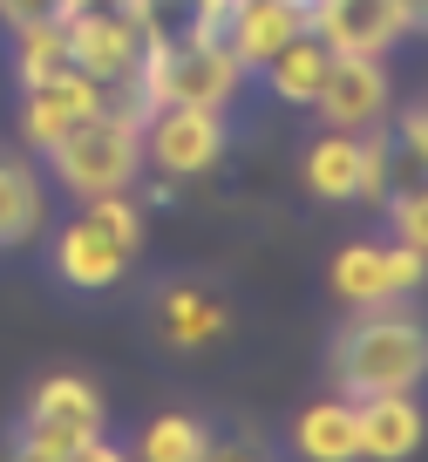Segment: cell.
<instances>
[{"label":"cell","mask_w":428,"mask_h":462,"mask_svg":"<svg viewBox=\"0 0 428 462\" xmlns=\"http://www.w3.org/2000/svg\"><path fill=\"white\" fill-rule=\"evenodd\" d=\"M428 381V319L387 306H360L333 333V388L347 402L360 394H408Z\"/></svg>","instance_id":"cell-1"},{"label":"cell","mask_w":428,"mask_h":462,"mask_svg":"<svg viewBox=\"0 0 428 462\" xmlns=\"http://www.w3.org/2000/svg\"><path fill=\"white\" fill-rule=\"evenodd\" d=\"M48 157V177H55L69 198H102V190H129L143 177V109L129 96H109L96 116H82Z\"/></svg>","instance_id":"cell-2"},{"label":"cell","mask_w":428,"mask_h":462,"mask_svg":"<svg viewBox=\"0 0 428 462\" xmlns=\"http://www.w3.org/2000/svg\"><path fill=\"white\" fill-rule=\"evenodd\" d=\"M245 88V61L231 55L218 34L204 42H150L143 48V69L129 82V102L143 116L150 109H171V102H191V109H231Z\"/></svg>","instance_id":"cell-3"},{"label":"cell","mask_w":428,"mask_h":462,"mask_svg":"<svg viewBox=\"0 0 428 462\" xmlns=\"http://www.w3.org/2000/svg\"><path fill=\"white\" fill-rule=\"evenodd\" d=\"M428 279V252H414V245H381V238H354L347 252H333V273H327V286H333V300L347 306V313H360V306H387V300H401V292H414Z\"/></svg>","instance_id":"cell-4"},{"label":"cell","mask_w":428,"mask_h":462,"mask_svg":"<svg viewBox=\"0 0 428 462\" xmlns=\"http://www.w3.org/2000/svg\"><path fill=\"white\" fill-rule=\"evenodd\" d=\"M231 130L225 109H191V102H171V109L143 116V163L157 177H204L218 157H225Z\"/></svg>","instance_id":"cell-5"},{"label":"cell","mask_w":428,"mask_h":462,"mask_svg":"<svg viewBox=\"0 0 428 462\" xmlns=\"http://www.w3.org/2000/svg\"><path fill=\"white\" fill-rule=\"evenodd\" d=\"M116 88L109 82H96L88 69H69V75H55V82H42V88H21V150H55L61 136L82 123V116H96L102 102H109Z\"/></svg>","instance_id":"cell-6"},{"label":"cell","mask_w":428,"mask_h":462,"mask_svg":"<svg viewBox=\"0 0 428 462\" xmlns=\"http://www.w3.org/2000/svg\"><path fill=\"white\" fill-rule=\"evenodd\" d=\"M61 28H69L75 69H88L96 82H109L116 96H129V82H136V69H143V48H150L143 21L136 14H69Z\"/></svg>","instance_id":"cell-7"},{"label":"cell","mask_w":428,"mask_h":462,"mask_svg":"<svg viewBox=\"0 0 428 462\" xmlns=\"http://www.w3.org/2000/svg\"><path fill=\"white\" fill-rule=\"evenodd\" d=\"M306 28L333 55H387L395 42H408L401 0H306Z\"/></svg>","instance_id":"cell-8"},{"label":"cell","mask_w":428,"mask_h":462,"mask_svg":"<svg viewBox=\"0 0 428 462\" xmlns=\"http://www.w3.org/2000/svg\"><path fill=\"white\" fill-rule=\"evenodd\" d=\"M129 259H136V252L88 211H75L69 225L55 231V273H61V286H75V292H109L116 279L129 273Z\"/></svg>","instance_id":"cell-9"},{"label":"cell","mask_w":428,"mask_h":462,"mask_svg":"<svg viewBox=\"0 0 428 462\" xmlns=\"http://www.w3.org/2000/svg\"><path fill=\"white\" fill-rule=\"evenodd\" d=\"M293 34H306V0H225L218 14V42L245 61V75L265 69Z\"/></svg>","instance_id":"cell-10"},{"label":"cell","mask_w":428,"mask_h":462,"mask_svg":"<svg viewBox=\"0 0 428 462\" xmlns=\"http://www.w3.org/2000/svg\"><path fill=\"white\" fill-rule=\"evenodd\" d=\"M313 109H320L327 130H374V123L387 116V69H381V55H333Z\"/></svg>","instance_id":"cell-11"},{"label":"cell","mask_w":428,"mask_h":462,"mask_svg":"<svg viewBox=\"0 0 428 462\" xmlns=\"http://www.w3.org/2000/svg\"><path fill=\"white\" fill-rule=\"evenodd\" d=\"M422 429H428V415H422V402H414V388L408 394H360L354 402L360 456H374V462L414 456V448H422Z\"/></svg>","instance_id":"cell-12"},{"label":"cell","mask_w":428,"mask_h":462,"mask_svg":"<svg viewBox=\"0 0 428 462\" xmlns=\"http://www.w3.org/2000/svg\"><path fill=\"white\" fill-rule=\"evenodd\" d=\"M48 225V184L28 150H0V245H28Z\"/></svg>","instance_id":"cell-13"},{"label":"cell","mask_w":428,"mask_h":462,"mask_svg":"<svg viewBox=\"0 0 428 462\" xmlns=\"http://www.w3.org/2000/svg\"><path fill=\"white\" fill-rule=\"evenodd\" d=\"M327 69H333V48L320 42L313 28H306V34H293V42H285L258 75H265V88H272L279 102H293V109H313V96H320V82H327Z\"/></svg>","instance_id":"cell-14"},{"label":"cell","mask_w":428,"mask_h":462,"mask_svg":"<svg viewBox=\"0 0 428 462\" xmlns=\"http://www.w3.org/2000/svg\"><path fill=\"white\" fill-rule=\"evenodd\" d=\"M293 448H300L306 462H354L360 456L354 402H347V394H327V402L300 408V415H293Z\"/></svg>","instance_id":"cell-15"},{"label":"cell","mask_w":428,"mask_h":462,"mask_svg":"<svg viewBox=\"0 0 428 462\" xmlns=\"http://www.w3.org/2000/svg\"><path fill=\"white\" fill-rule=\"evenodd\" d=\"M28 421H42V429H82V435H102L109 408H102L96 381H82V374H48L42 388H34V402H28Z\"/></svg>","instance_id":"cell-16"},{"label":"cell","mask_w":428,"mask_h":462,"mask_svg":"<svg viewBox=\"0 0 428 462\" xmlns=\"http://www.w3.org/2000/svg\"><path fill=\"white\" fill-rule=\"evenodd\" d=\"M306 190L327 204H354L360 198V130H327L306 150Z\"/></svg>","instance_id":"cell-17"},{"label":"cell","mask_w":428,"mask_h":462,"mask_svg":"<svg viewBox=\"0 0 428 462\" xmlns=\"http://www.w3.org/2000/svg\"><path fill=\"white\" fill-rule=\"evenodd\" d=\"M157 333L171 346H204V340L225 333V306L204 286H163L157 292Z\"/></svg>","instance_id":"cell-18"},{"label":"cell","mask_w":428,"mask_h":462,"mask_svg":"<svg viewBox=\"0 0 428 462\" xmlns=\"http://www.w3.org/2000/svg\"><path fill=\"white\" fill-rule=\"evenodd\" d=\"M75 69V48H69V28L61 21H42V28H14V82L21 88H42L55 75Z\"/></svg>","instance_id":"cell-19"},{"label":"cell","mask_w":428,"mask_h":462,"mask_svg":"<svg viewBox=\"0 0 428 462\" xmlns=\"http://www.w3.org/2000/svg\"><path fill=\"white\" fill-rule=\"evenodd\" d=\"M218 14H225V0H136V21L150 42H204L218 34Z\"/></svg>","instance_id":"cell-20"},{"label":"cell","mask_w":428,"mask_h":462,"mask_svg":"<svg viewBox=\"0 0 428 462\" xmlns=\"http://www.w3.org/2000/svg\"><path fill=\"white\" fill-rule=\"evenodd\" d=\"M14 448L28 462H116L123 448L109 435H82V429H42V421H21Z\"/></svg>","instance_id":"cell-21"},{"label":"cell","mask_w":428,"mask_h":462,"mask_svg":"<svg viewBox=\"0 0 428 462\" xmlns=\"http://www.w3.org/2000/svg\"><path fill=\"white\" fill-rule=\"evenodd\" d=\"M211 435H204V421L198 415H157L150 429H143V442H136V456L143 462H198V456H211Z\"/></svg>","instance_id":"cell-22"},{"label":"cell","mask_w":428,"mask_h":462,"mask_svg":"<svg viewBox=\"0 0 428 462\" xmlns=\"http://www.w3.org/2000/svg\"><path fill=\"white\" fill-rule=\"evenodd\" d=\"M387 190H395V136L374 123V130H360V198L354 204H387Z\"/></svg>","instance_id":"cell-23"},{"label":"cell","mask_w":428,"mask_h":462,"mask_svg":"<svg viewBox=\"0 0 428 462\" xmlns=\"http://www.w3.org/2000/svg\"><path fill=\"white\" fill-rule=\"evenodd\" d=\"M387 225H395L401 245L428 252V184H414V190H387Z\"/></svg>","instance_id":"cell-24"},{"label":"cell","mask_w":428,"mask_h":462,"mask_svg":"<svg viewBox=\"0 0 428 462\" xmlns=\"http://www.w3.org/2000/svg\"><path fill=\"white\" fill-rule=\"evenodd\" d=\"M395 150H408L414 171H428V96L401 109V136H395Z\"/></svg>","instance_id":"cell-25"},{"label":"cell","mask_w":428,"mask_h":462,"mask_svg":"<svg viewBox=\"0 0 428 462\" xmlns=\"http://www.w3.org/2000/svg\"><path fill=\"white\" fill-rule=\"evenodd\" d=\"M61 7L69 0H0V28H42V21H61Z\"/></svg>","instance_id":"cell-26"},{"label":"cell","mask_w":428,"mask_h":462,"mask_svg":"<svg viewBox=\"0 0 428 462\" xmlns=\"http://www.w3.org/2000/svg\"><path fill=\"white\" fill-rule=\"evenodd\" d=\"M69 14H136V0H69L61 21H69Z\"/></svg>","instance_id":"cell-27"},{"label":"cell","mask_w":428,"mask_h":462,"mask_svg":"<svg viewBox=\"0 0 428 462\" xmlns=\"http://www.w3.org/2000/svg\"><path fill=\"white\" fill-rule=\"evenodd\" d=\"M401 28H408V34H428V0H401Z\"/></svg>","instance_id":"cell-28"}]
</instances>
